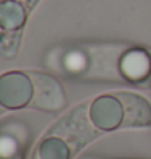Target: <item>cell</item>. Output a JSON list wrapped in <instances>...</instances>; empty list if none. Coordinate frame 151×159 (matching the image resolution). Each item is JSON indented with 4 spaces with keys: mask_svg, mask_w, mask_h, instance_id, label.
Wrapping results in <instances>:
<instances>
[{
    "mask_svg": "<svg viewBox=\"0 0 151 159\" xmlns=\"http://www.w3.org/2000/svg\"><path fill=\"white\" fill-rule=\"evenodd\" d=\"M50 135H57L63 138L76 153L80 148H83L86 143H89L98 135L93 127L89 125L86 117V106H80L73 109L68 115H65L60 122L49 130Z\"/></svg>",
    "mask_w": 151,
    "mask_h": 159,
    "instance_id": "1",
    "label": "cell"
},
{
    "mask_svg": "<svg viewBox=\"0 0 151 159\" xmlns=\"http://www.w3.org/2000/svg\"><path fill=\"white\" fill-rule=\"evenodd\" d=\"M34 84L25 73H7L0 76V104L7 109H20L31 101Z\"/></svg>",
    "mask_w": 151,
    "mask_h": 159,
    "instance_id": "2",
    "label": "cell"
},
{
    "mask_svg": "<svg viewBox=\"0 0 151 159\" xmlns=\"http://www.w3.org/2000/svg\"><path fill=\"white\" fill-rule=\"evenodd\" d=\"M31 80L34 84V107L44 111H60L65 107V93L55 78L44 73H31Z\"/></svg>",
    "mask_w": 151,
    "mask_h": 159,
    "instance_id": "3",
    "label": "cell"
},
{
    "mask_svg": "<svg viewBox=\"0 0 151 159\" xmlns=\"http://www.w3.org/2000/svg\"><path fill=\"white\" fill-rule=\"evenodd\" d=\"M120 73L133 84L145 88L151 76V49H128L120 59Z\"/></svg>",
    "mask_w": 151,
    "mask_h": 159,
    "instance_id": "4",
    "label": "cell"
},
{
    "mask_svg": "<svg viewBox=\"0 0 151 159\" xmlns=\"http://www.w3.org/2000/svg\"><path fill=\"white\" fill-rule=\"evenodd\" d=\"M93 124L101 130H114L124 125V106L116 96H101L91 106Z\"/></svg>",
    "mask_w": 151,
    "mask_h": 159,
    "instance_id": "5",
    "label": "cell"
},
{
    "mask_svg": "<svg viewBox=\"0 0 151 159\" xmlns=\"http://www.w3.org/2000/svg\"><path fill=\"white\" fill-rule=\"evenodd\" d=\"M117 98L124 106V125L122 127L151 125V106L146 99L132 93H119Z\"/></svg>",
    "mask_w": 151,
    "mask_h": 159,
    "instance_id": "6",
    "label": "cell"
},
{
    "mask_svg": "<svg viewBox=\"0 0 151 159\" xmlns=\"http://www.w3.org/2000/svg\"><path fill=\"white\" fill-rule=\"evenodd\" d=\"M73 154V148L65 140L50 133H47V136L41 141L38 148L39 159H71Z\"/></svg>",
    "mask_w": 151,
    "mask_h": 159,
    "instance_id": "7",
    "label": "cell"
},
{
    "mask_svg": "<svg viewBox=\"0 0 151 159\" xmlns=\"http://www.w3.org/2000/svg\"><path fill=\"white\" fill-rule=\"evenodd\" d=\"M26 20V11L18 7L15 2H5L0 3V28L8 31H16L23 26Z\"/></svg>",
    "mask_w": 151,
    "mask_h": 159,
    "instance_id": "8",
    "label": "cell"
},
{
    "mask_svg": "<svg viewBox=\"0 0 151 159\" xmlns=\"http://www.w3.org/2000/svg\"><path fill=\"white\" fill-rule=\"evenodd\" d=\"M21 36L18 31H8L0 28V55L11 59L18 54Z\"/></svg>",
    "mask_w": 151,
    "mask_h": 159,
    "instance_id": "9",
    "label": "cell"
},
{
    "mask_svg": "<svg viewBox=\"0 0 151 159\" xmlns=\"http://www.w3.org/2000/svg\"><path fill=\"white\" fill-rule=\"evenodd\" d=\"M21 144L11 135L0 133V159H20Z\"/></svg>",
    "mask_w": 151,
    "mask_h": 159,
    "instance_id": "10",
    "label": "cell"
},
{
    "mask_svg": "<svg viewBox=\"0 0 151 159\" xmlns=\"http://www.w3.org/2000/svg\"><path fill=\"white\" fill-rule=\"evenodd\" d=\"M88 65V59L86 55L78 49H73L63 57V67L68 73H81Z\"/></svg>",
    "mask_w": 151,
    "mask_h": 159,
    "instance_id": "11",
    "label": "cell"
},
{
    "mask_svg": "<svg viewBox=\"0 0 151 159\" xmlns=\"http://www.w3.org/2000/svg\"><path fill=\"white\" fill-rule=\"evenodd\" d=\"M145 88H149V89H151V76H149V80H148V83H146Z\"/></svg>",
    "mask_w": 151,
    "mask_h": 159,
    "instance_id": "12",
    "label": "cell"
},
{
    "mask_svg": "<svg viewBox=\"0 0 151 159\" xmlns=\"http://www.w3.org/2000/svg\"><path fill=\"white\" fill-rule=\"evenodd\" d=\"M86 159H96V157H86Z\"/></svg>",
    "mask_w": 151,
    "mask_h": 159,
    "instance_id": "13",
    "label": "cell"
},
{
    "mask_svg": "<svg viewBox=\"0 0 151 159\" xmlns=\"http://www.w3.org/2000/svg\"><path fill=\"white\" fill-rule=\"evenodd\" d=\"M0 114H2V109H0Z\"/></svg>",
    "mask_w": 151,
    "mask_h": 159,
    "instance_id": "14",
    "label": "cell"
}]
</instances>
